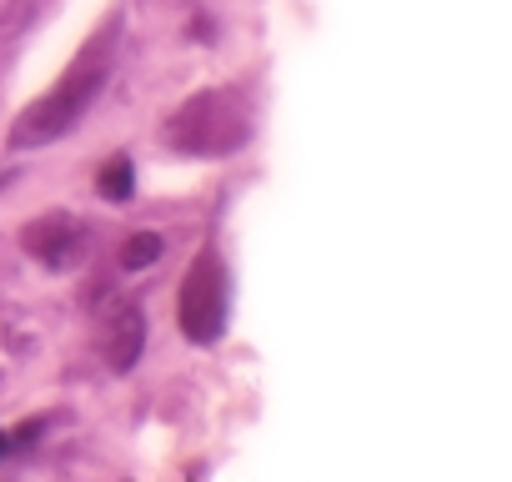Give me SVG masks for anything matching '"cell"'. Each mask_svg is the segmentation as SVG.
I'll return each mask as SVG.
<instances>
[{
    "instance_id": "6da1fadb",
    "label": "cell",
    "mask_w": 512,
    "mask_h": 482,
    "mask_svg": "<svg viewBox=\"0 0 512 482\" xmlns=\"http://www.w3.org/2000/svg\"><path fill=\"white\" fill-rule=\"evenodd\" d=\"M101 66H91V71H71L46 101H36L21 121H16V131H11V146L16 151H26V146H46V141H56V136H66V131H76L81 121H86V111H91V101L101 96Z\"/></svg>"
},
{
    "instance_id": "7a4b0ae2",
    "label": "cell",
    "mask_w": 512,
    "mask_h": 482,
    "mask_svg": "<svg viewBox=\"0 0 512 482\" xmlns=\"http://www.w3.org/2000/svg\"><path fill=\"white\" fill-rule=\"evenodd\" d=\"M226 307H231V282H226V267L216 252H201L181 282V332L186 342L196 347H211L226 327Z\"/></svg>"
},
{
    "instance_id": "3957f363",
    "label": "cell",
    "mask_w": 512,
    "mask_h": 482,
    "mask_svg": "<svg viewBox=\"0 0 512 482\" xmlns=\"http://www.w3.org/2000/svg\"><path fill=\"white\" fill-rule=\"evenodd\" d=\"M81 241H86V231L71 216H46V221H36L26 231V252L36 262H46L51 272H61V267L81 262Z\"/></svg>"
},
{
    "instance_id": "277c9868",
    "label": "cell",
    "mask_w": 512,
    "mask_h": 482,
    "mask_svg": "<svg viewBox=\"0 0 512 482\" xmlns=\"http://www.w3.org/2000/svg\"><path fill=\"white\" fill-rule=\"evenodd\" d=\"M141 347H146V317L141 312H126L116 337H111V372H131L141 362Z\"/></svg>"
},
{
    "instance_id": "5b68a950",
    "label": "cell",
    "mask_w": 512,
    "mask_h": 482,
    "mask_svg": "<svg viewBox=\"0 0 512 482\" xmlns=\"http://www.w3.org/2000/svg\"><path fill=\"white\" fill-rule=\"evenodd\" d=\"M96 191H101L106 201H131V191H136V166H131V156L106 161V171H101Z\"/></svg>"
},
{
    "instance_id": "8992f818",
    "label": "cell",
    "mask_w": 512,
    "mask_h": 482,
    "mask_svg": "<svg viewBox=\"0 0 512 482\" xmlns=\"http://www.w3.org/2000/svg\"><path fill=\"white\" fill-rule=\"evenodd\" d=\"M161 252H166V241H161L156 231H136V236L126 241V252H121V267H126V272H146L151 262H161Z\"/></svg>"
},
{
    "instance_id": "52a82bcc",
    "label": "cell",
    "mask_w": 512,
    "mask_h": 482,
    "mask_svg": "<svg viewBox=\"0 0 512 482\" xmlns=\"http://www.w3.org/2000/svg\"><path fill=\"white\" fill-rule=\"evenodd\" d=\"M6 442H11V437H6V432H0V452H6Z\"/></svg>"
}]
</instances>
